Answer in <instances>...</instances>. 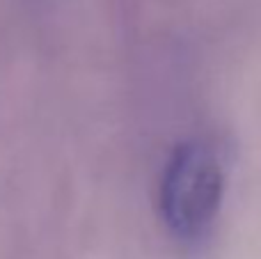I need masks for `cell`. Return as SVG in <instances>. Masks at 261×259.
Instances as JSON below:
<instances>
[{"mask_svg": "<svg viewBox=\"0 0 261 259\" xmlns=\"http://www.w3.org/2000/svg\"><path fill=\"white\" fill-rule=\"evenodd\" d=\"M225 195V168L208 142L188 140L174 147L161 179V216L174 237L195 241L218 216Z\"/></svg>", "mask_w": 261, "mask_h": 259, "instance_id": "obj_1", "label": "cell"}]
</instances>
